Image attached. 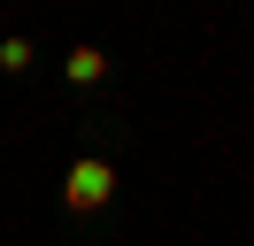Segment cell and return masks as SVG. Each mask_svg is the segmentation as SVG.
<instances>
[{
	"label": "cell",
	"mask_w": 254,
	"mask_h": 246,
	"mask_svg": "<svg viewBox=\"0 0 254 246\" xmlns=\"http://www.w3.org/2000/svg\"><path fill=\"white\" fill-rule=\"evenodd\" d=\"M62 200H69L77 215L108 208V200H116V169H108V162H93V154H85V162H69V177H62Z\"/></svg>",
	"instance_id": "obj_1"
},
{
	"label": "cell",
	"mask_w": 254,
	"mask_h": 246,
	"mask_svg": "<svg viewBox=\"0 0 254 246\" xmlns=\"http://www.w3.org/2000/svg\"><path fill=\"white\" fill-rule=\"evenodd\" d=\"M0 69H8V77L31 69V39H0Z\"/></svg>",
	"instance_id": "obj_3"
},
{
	"label": "cell",
	"mask_w": 254,
	"mask_h": 246,
	"mask_svg": "<svg viewBox=\"0 0 254 246\" xmlns=\"http://www.w3.org/2000/svg\"><path fill=\"white\" fill-rule=\"evenodd\" d=\"M69 85H100V77H108V54H100V46H69Z\"/></svg>",
	"instance_id": "obj_2"
}]
</instances>
